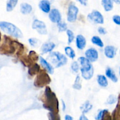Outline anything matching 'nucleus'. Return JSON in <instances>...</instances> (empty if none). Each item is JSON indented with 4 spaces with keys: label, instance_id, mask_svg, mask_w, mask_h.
<instances>
[{
    "label": "nucleus",
    "instance_id": "40",
    "mask_svg": "<svg viewBox=\"0 0 120 120\" xmlns=\"http://www.w3.org/2000/svg\"><path fill=\"white\" fill-rule=\"evenodd\" d=\"M113 1L116 4H120V0H113Z\"/></svg>",
    "mask_w": 120,
    "mask_h": 120
},
{
    "label": "nucleus",
    "instance_id": "13",
    "mask_svg": "<svg viewBox=\"0 0 120 120\" xmlns=\"http://www.w3.org/2000/svg\"><path fill=\"white\" fill-rule=\"evenodd\" d=\"M55 44L53 42H47L42 44L41 47V50L42 54H45L47 53L51 52L55 48Z\"/></svg>",
    "mask_w": 120,
    "mask_h": 120
},
{
    "label": "nucleus",
    "instance_id": "4",
    "mask_svg": "<svg viewBox=\"0 0 120 120\" xmlns=\"http://www.w3.org/2000/svg\"><path fill=\"white\" fill-rule=\"evenodd\" d=\"M0 28L3 31L12 37L16 38H21L23 37V34L21 30L11 22L0 21Z\"/></svg>",
    "mask_w": 120,
    "mask_h": 120
},
{
    "label": "nucleus",
    "instance_id": "3",
    "mask_svg": "<svg viewBox=\"0 0 120 120\" xmlns=\"http://www.w3.org/2000/svg\"><path fill=\"white\" fill-rule=\"evenodd\" d=\"M80 64V71L81 76L85 80H90L94 75V67L91 63L84 56H80L78 58Z\"/></svg>",
    "mask_w": 120,
    "mask_h": 120
},
{
    "label": "nucleus",
    "instance_id": "7",
    "mask_svg": "<svg viewBox=\"0 0 120 120\" xmlns=\"http://www.w3.org/2000/svg\"><path fill=\"white\" fill-rule=\"evenodd\" d=\"M79 9L73 3L70 4L68 8L67 21L69 22H74L77 19Z\"/></svg>",
    "mask_w": 120,
    "mask_h": 120
},
{
    "label": "nucleus",
    "instance_id": "43",
    "mask_svg": "<svg viewBox=\"0 0 120 120\" xmlns=\"http://www.w3.org/2000/svg\"></svg>",
    "mask_w": 120,
    "mask_h": 120
},
{
    "label": "nucleus",
    "instance_id": "23",
    "mask_svg": "<svg viewBox=\"0 0 120 120\" xmlns=\"http://www.w3.org/2000/svg\"><path fill=\"white\" fill-rule=\"evenodd\" d=\"M92 108H93V105L90 103L89 101H85V102L82 105L81 107V109L83 114L87 113L88 112L90 111Z\"/></svg>",
    "mask_w": 120,
    "mask_h": 120
},
{
    "label": "nucleus",
    "instance_id": "28",
    "mask_svg": "<svg viewBox=\"0 0 120 120\" xmlns=\"http://www.w3.org/2000/svg\"><path fill=\"white\" fill-rule=\"evenodd\" d=\"M57 27L58 29V31L60 33H62L65 31H67L68 30L67 24L66 22L63 21H60L57 24Z\"/></svg>",
    "mask_w": 120,
    "mask_h": 120
},
{
    "label": "nucleus",
    "instance_id": "8",
    "mask_svg": "<svg viewBox=\"0 0 120 120\" xmlns=\"http://www.w3.org/2000/svg\"><path fill=\"white\" fill-rule=\"evenodd\" d=\"M88 19L93 22L97 24H103L104 18L102 14L97 10H93L88 15Z\"/></svg>",
    "mask_w": 120,
    "mask_h": 120
},
{
    "label": "nucleus",
    "instance_id": "31",
    "mask_svg": "<svg viewBox=\"0 0 120 120\" xmlns=\"http://www.w3.org/2000/svg\"><path fill=\"white\" fill-rule=\"evenodd\" d=\"M117 101V98L115 96V95H113V94H111V95H109L108 97V98H107V104L111 105L115 103Z\"/></svg>",
    "mask_w": 120,
    "mask_h": 120
},
{
    "label": "nucleus",
    "instance_id": "6",
    "mask_svg": "<svg viewBox=\"0 0 120 120\" xmlns=\"http://www.w3.org/2000/svg\"><path fill=\"white\" fill-rule=\"evenodd\" d=\"M51 82V79L48 72L45 70H41L37 75L34 82V85L35 87L42 88L47 86Z\"/></svg>",
    "mask_w": 120,
    "mask_h": 120
},
{
    "label": "nucleus",
    "instance_id": "36",
    "mask_svg": "<svg viewBox=\"0 0 120 120\" xmlns=\"http://www.w3.org/2000/svg\"><path fill=\"white\" fill-rule=\"evenodd\" d=\"M82 5L86 6L88 4V0H77Z\"/></svg>",
    "mask_w": 120,
    "mask_h": 120
},
{
    "label": "nucleus",
    "instance_id": "25",
    "mask_svg": "<svg viewBox=\"0 0 120 120\" xmlns=\"http://www.w3.org/2000/svg\"><path fill=\"white\" fill-rule=\"evenodd\" d=\"M28 42L31 47L34 48H37L41 45V41L36 38H30L28 39Z\"/></svg>",
    "mask_w": 120,
    "mask_h": 120
},
{
    "label": "nucleus",
    "instance_id": "33",
    "mask_svg": "<svg viewBox=\"0 0 120 120\" xmlns=\"http://www.w3.org/2000/svg\"><path fill=\"white\" fill-rule=\"evenodd\" d=\"M112 21L115 24L120 25V16L118 15H115L112 17Z\"/></svg>",
    "mask_w": 120,
    "mask_h": 120
},
{
    "label": "nucleus",
    "instance_id": "11",
    "mask_svg": "<svg viewBox=\"0 0 120 120\" xmlns=\"http://www.w3.org/2000/svg\"><path fill=\"white\" fill-rule=\"evenodd\" d=\"M49 19L52 22L58 24L60 21H61L62 15L58 9L54 8L51 10L50 12H49Z\"/></svg>",
    "mask_w": 120,
    "mask_h": 120
},
{
    "label": "nucleus",
    "instance_id": "20",
    "mask_svg": "<svg viewBox=\"0 0 120 120\" xmlns=\"http://www.w3.org/2000/svg\"><path fill=\"white\" fill-rule=\"evenodd\" d=\"M105 75L107 78L110 79L114 82H118V78L115 75V73L114 71L112 70L111 68L108 67L105 70Z\"/></svg>",
    "mask_w": 120,
    "mask_h": 120
},
{
    "label": "nucleus",
    "instance_id": "34",
    "mask_svg": "<svg viewBox=\"0 0 120 120\" xmlns=\"http://www.w3.org/2000/svg\"><path fill=\"white\" fill-rule=\"evenodd\" d=\"M106 110H107V109H103V110L100 111L98 113L97 115L96 118H95L96 120H101V118H102V116H103L105 112L106 111Z\"/></svg>",
    "mask_w": 120,
    "mask_h": 120
},
{
    "label": "nucleus",
    "instance_id": "5",
    "mask_svg": "<svg viewBox=\"0 0 120 120\" xmlns=\"http://www.w3.org/2000/svg\"><path fill=\"white\" fill-rule=\"evenodd\" d=\"M48 58L56 68L64 66L68 62V59L66 56L58 51L50 52Z\"/></svg>",
    "mask_w": 120,
    "mask_h": 120
},
{
    "label": "nucleus",
    "instance_id": "37",
    "mask_svg": "<svg viewBox=\"0 0 120 120\" xmlns=\"http://www.w3.org/2000/svg\"><path fill=\"white\" fill-rule=\"evenodd\" d=\"M88 120V119L87 117L83 114L82 115H81V116L79 117V120Z\"/></svg>",
    "mask_w": 120,
    "mask_h": 120
},
{
    "label": "nucleus",
    "instance_id": "10",
    "mask_svg": "<svg viewBox=\"0 0 120 120\" xmlns=\"http://www.w3.org/2000/svg\"><path fill=\"white\" fill-rule=\"evenodd\" d=\"M85 57L91 63H94L98 59V52L94 48H90L85 52Z\"/></svg>",
    "mask_w": 120,
    "mask_h": 120
},
{
    "label": "nucleus",
    "instance_id": "2",
    "mask_svg": "<svg viewBox=\"0 0 120 120\" xmlns=\"http://www.w3.org/2000/svg\"><path fill=\"white\" fill-rule=\"evenodd\" d=\"M3 40V43L0 45L1 55H12L14 54L15 51H18L23 45L21 43L15 40H12L11 38L7 35H4Z\"/></svg>",
    "mask_w": 120,
    "mask_h": 120
},
{
    "label": "nucleus",
    "instance_id": "24",
    "mask_svg": "<svg viewBox=\"0 0 120 120\" xmlns=\"http://www.w3.org/2000/svg\"><path fill=\"white\" fill-rule=\"evenodd\" d=\"M91 42L94 44V45H95L100 47V48H102L104 46V42H102V40L99 37L96 36V35L93 36L92 37Z\"/></svg>",
    "mask_w": 120,
    "mask_h": 120
},
{
    "label": "nucleus",
    "instance_id": "26",
    "mask_svg": "<svg viewBox=\"0 0 120 120\" xmlns=\"http://www.w3.org/2000/svg\"><path fill=\"white\" fill-rule=\"evenodd\" d=\"M72 88L77 90H80L81 89V77L79 75H77L76 77L74 83L73 85H72Z\"/></svg>",
    "mask_w": 120,
    "mask_h": 120
},
{
    "label": "nucleus",
    "instance_id": "9",
    "mask_svg": "<svg viewBox=\"0 0 120 120\" xmlns=\"http://www.w3.org/2000/svg\"><path fill=\"white\" fill-rule=\"evenodd\" d=\"M32 28L36 30L38 34L41 35H47L48 32L45 24L42 21L35 19L32 24Z\"/></svg>",
    "mask_w": 120,
    "mask_h": 120
},
{
    "label": "nucleus",
    "instance_id": "15",
    "mask_svg": "<svg viewBox=\"0 0 120 120\" xmlns=\"http://www.w3.org/2000/svg\"><path fill=\"white\" fill-rule=\"evenodd\" d=\"M39 8L44 13H49L51 11V3L49 0H41L38 4Z\"/></svg>",
    "mask_w": 120,
    "mask_h": 120
},
{
    "label": "nucleus",
    "instance_id": "39",
    "mask_svg": "<svg viewBox=\"0 0 120 120\" xmlns=\"http://www.w3.org/2000/svg\"><path fill=\"white\" fill-rule=\"evenodd\" d=\"M62 102V105H63V110L65 111V109H66V105H65V103L63 100H61Z\"/></svg>",
    "mask_w": 120,
    "mask_h": 120
},
{
    "label": "nucleus",
    "instance_id": "32",
    "mask_svg": "<svg viewBox=\"0 0 120 120\" xmlns=\"http://www.w3.org/2000/svg\"><path fill=\"white\" fill-rule=\"evenodd\" d=\"M71 68L74 72H75V73L78 72L79 69V64L78 63V62L77 61L72 62L71 65Z\"/></svg>",
    "mask_w": 120,
    "mask_h": 120
},
{
    "label": "nucleus",
    "instance_id": "22",
    "mask_svg": "<svg viewBox=\"0 0 120 120\" xmlns=\"http://www.w3.org/2000/svg\"><path fill=\"white\" fill-rule=\"evenodd\" d=\"M18 0H8L6 4V10L7 12H11L15 8L18 4Z\"/></svg>",
    "mask_w": 120,
    "mask_h": 120
},
{
    "label": "nucleus",
    "instance_id": "1",
    "mask_svg": "<svg viewBox=\"0 0 120 120\" xmlns=\"http://www.w3.org/2000/svg\"><path fill=\"white\" fill-rule=\"evenodd\" d=\"M43 98L44 108L48 109L50 112L58 114L59 110L58 100L49 86H46Z\"/></svg>",
    "mask_w": 120,
    "mask_h": 120
},
{
    "label": "nucleus",
    "instance_id": "35",
    "mask_svg": "<svg viewBox=\"0 0 120 120\" xmlns=\"http://www.w3.org/2000/svg\"><path fill=\"white\" fill-rule=\"evenodd\" d=\"M98 32L101 35H105L107 33V30H105V28H104V27H102V26H100L98 28Z\"/></svg>",
    "mask_w": 120,
    "mask_h": 120
},
{
    "label": "nucleus",
    "instance_id": "18",
    "mask_svg": "<svg viewBox=\"0 0 120 120\" xmlns=\"http://www.w3.org/2000/svg\"><path fill=\"white\" fill-rule=\"evenodd\" d=\"M28 68V74L30 76H34L35 75H37L41 70L40 65H38L37 63H34Z\"/></svg>",
    "mask_w": 120,
    "mask_h": 120
},
{
    "label": "nucleus",
    "instance_id": "30",
    "mask_svg": "<svg viewBox=\"0 0 120 120\" xmlns=\"http://www.w3.org/2000/svg\"><path fill=\"white\" fill-rule=\"evenodd\" d=\"M28 57L30 58V59L32 61H37L38 60L40 56H38V55L37 54L35 51H31L29 52Z\"/></svg>",
    "mask_w": 120,
    "mask_h": 120
},
{
    "label": "nucleus",
    "instance_id": "41",
    "mask_svg": "<svg viewBox=\"0 0 120 120\" xmlns=\"http://www.w3.org/2000/svg\"><path fill=\"white\" fill-rule=\"evenodd\" d=\"M1 33L0 32V41H1Z\"/></svg>",
    "mask_w": 120,
    "mask_h": 120
},
{
    "label": "nucleus",
    "instance_id": "27",
    "mask_svg": "<svg viewBox=\"0 0 120 120\" xmlns=\"http://www.w3.org/2000/svg\"><path fill=\"white\" fill-rule=\"evenodd\" d=\"M64 50H65V53L66 55H67L70 58L74 59L75 57V52L71 47H66Z\"/></svg>",
    "mask_w": 120,
    "mask_h": 120
},
{
    "label": "nucleus",
    "instance_id": "14",
    "mask_svg": "<svg viewBox=\"0 0 120 120\" xmlns=\"http://www.w3.org/2000/svg\"><path fill=\"white\" fill-rule=\"evenodd\" d=\"M116 49L112 45H107L104 48V54L109 59L114 58L116 55Z\"/></svg>",
    "mask_w": 120,
    "mask_h": 120
},
{
    "label": "nucleus",
    "instance_id": "19",
    "mask_svg": "<svg viewBox=\"0 0 120 120\" xmlns=\"http://www.w3.org/2000/svg\"><path fill=\"white\" fill-rule=\"evenodd\" d=\"M101 4L104 10L106 12H109L112 10L114 8V1L113 0H101Z\"/></svg>",
    "mask_w": 120,
    "mask_h": 120
},
{
    "label": "nucleus",
    "instance_id": "29",
    "mask_svg": "<svg viewBox=\"0 0 120 120\" xmlns=\"http://www.w3.org/2000/svg\"><path fill=\"white\" fill-rule=\"evenodd\" d=\"M67 35L68 36V44H71L73 42L75 38L74 34L71 30H67Z\"/></svg>",
    "mask_w": 120,
    "mask_h": 120
},
{
    "label": "nucleus",
    "instance_id": "38",
    "mask_svg": "<svg viewBox=\"0 0 120 120\" xmlns=\"http://www.w3.org/2000/svg\"><path fill=\"white\" fill-rule=\"evenodd\" d=\"M65 120H73V118L70 115H66L65 116Z\"/></svg>",
    "mask_w": 120,
    "mask_h": 120
},
{
    "label": "nucleus",
    "instance_id": "12",
    "mask_svg": "<svg viewBox=\"0 0 120 120\" xmlns=\"http://www.w3.org/2000/svg\"><path fill=\"white\" fill-rule=\"evenodd\" d=\"M39 60H40L41 65H42V67L44 68V70H45L48 74H49L51 75L54 74V67H53L52 65L50 63H48L45 59H44L41 56H40V57H39Z\"/></svg>",
    "mask_w": 120,
    "mask_h": 120
},
{
    "label": "nucleus",
    "instance_id": "16",
    "mask_svg": "<svg viewBox=\"0 0 120 120\" xmlns=\"http://www.w3.org/2000/svg\"><path fill=\"white\" fill-rule=\"evenodd\" d=\"M86 44V39L82 35L79 34L76 37V45L78 49L82 50L85 48Z\"/></svg>",
    "mask_w": 120,
    "mask_h": 120
},
{
    "label": "nucleus",
    "instance_id": "42",
    "mask_svg": "<svg viewBox=\"0 0 120 120\" xmlns=\"http://www.w3.org/2000/svg\"><path fill=\"white\" fill-rule=\"evenodd\" d=\"M119 74L120 75V69H119Z\"/></svg>",
    "mask_w": 120,
    "mask_h": 120
},
{
    "label": "nucleus",
    "instance_id": "17",
    "mask_svg": "<svg viewBox=\"0 0 120 120\" xmlns=\"http://www.w3.org/2000/svg\"><path fill=\"white\" fill-rule=\"evenodd\" d=\"M33 11V7L28 3H24L20 5V12L24 15L30 14Z\"/></svg>",
    "mask_w": 120,
    "mask_h": 120
},
{
    "label": "nucleus",
    "instance_id": "21",
    "mask_svg": "<svg viewBox=\"0 0 120 120\" xmlns=\"http://www.w3.org/2000/svg\"><path fill=\"white\" fill-rule=\"evenodd\" d=\"M97 82L101 87H107L108 85V82L107 77L104 75H98Z\"/></svg>",
    "mask_w": 120,
    "mask_h": 120
}]
</instances>
